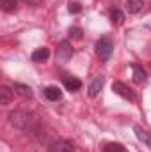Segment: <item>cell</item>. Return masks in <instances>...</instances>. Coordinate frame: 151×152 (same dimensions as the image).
I'll list each match as a JSON object with an SVG mask.
<instances>
[{"label": "cell", "mask_w": 151, "mask_h": 152, "mask_svg": "<svg viewBox=\"0 0 151 152\" xmlns=\"http://www.w3.org/2000/svg\"><path fill=\"white\" fill-rule=\"evenodd\" d=\"M9 122H11V126H14L16 129L27 131V129L32 127L34 118H32L30 113H27V112H23V110H14V112L9 113Z\"/></svg>", "instance_id": "6da1fadb"}, {"label": "cell", "mask_w": 151, "mask_h": 152, "mask_svg": "<svg viewBox=\"0 0 151 152\" xmlns=\"http://www.w3.org/2000/svg\"><path fill=\"white\" fill-rule=\"evenodd\" d=\"M112 50H114V44L110 37H107V36L100 37V41L96 42V53H98V57L101 60H109L110 55H112Z\"/></svg>", "instance_id": "7a4b0ae2"}, {"label": "cell", "mask_w": 151, "mask_h": 152, "mask_svg": "<svg viewBox=\"0 0 151 152\" xmlns=\"http://www.w3.org/2000/svg\"><path fill=\"white\" fill-rule=\"evenodd\" d=\"M73 57V48H71V42L70 41H62L57 48V60L59 64H68Z\"/></svg>", "instance_id": "3957f363"}, {"label": "cell", "mask_w": 151, "mask_h": 152, "mask_svg": "<svg viewBox=\"0 0 151 152\" xmlns=\"http://www.w3.org/2000/svg\"><path fill=\"white\" fill-rule=\"evenodd\" d=\"M112 90L117 94V96H121L123 99H128V101H133V99H135V94L132 92V88H130L128 85H124L123 81H114Z\"/></svg>", "instance_id": "277c9868"}, {"label": "cell", "mask_w": 151, "mask_h": 152, "mask_svg": "<svg viewBox=\"0 0 151 152\" xmlns=\"http://www.w3.org/2000/svg\"><path fill=\"white\" fill-rule=\"evenodd\" d=\"M48 152H75V149L68 140H53L52 143H48Z\"/></svg>", "instance_id": "5b68a950"}, {"label": "cell", "mask_w": 151, "mask_h": 152, "mask_svg": "<svg viewBox=\"0 0 151 152\" xmlns=\"http://www.w3.org/2000/svg\"><path fill=\"white\" fill-rule=\"evenodd\" d=\"M103 85H105V76H96L93 80V83L89 85V96L91 97H96L100 94V90L103 88Z\"/></svg>", "instance_id": "8992f818"}, {"label": "cell", "mask_w": 151, "mask_h": 152, "mask_svg": "<svg viewBox=\"0 0 151 152\" xmlns=\"http://www.w3.org/2000/svg\"><path fill=\"white\" fill-rule=\"evenodd\" d=\"M132 71H133V81H135L137 85H142V83H146L148 75H146V71L142 69V66H137V64H133V66H132Z\"/></svg>", "instance_id": "52a82bcc"}, {"label": "cell", "mask_w": 151, "mask_h": 152, "mask_svg": "<svg viewBox=\"0 0 151 152\" xmlns=\"http://www.w3.org/2000/svg\"><path fill=\"white\" fill-rule=\"evenodd\" d=\"M62 83H64V87L68 88V90H71V92H76V90H80L82 88V81L75 78V76H64L62 78Z\"/></svg>", "instance_id": "ba28073f"}, {"label": "cell", "mask_w": 151, "mask_h": 152, "mask_svg": "<svg viewBox=\"0 0 151 152\" xmlns=\"http://www.w3.org/2000/svg\"><path fill=\"white\" fill-rule=\"evenodd\" d=\"M135 136H137V140H139V142H142L146 147H150V149H151V133H150V131L142 129L141 126H135Z\"/></svg>", "instance_id": "9c48e42d"}, {"label": "cell", "mask_w": 151, "mask_h": 152, "mask_svg": "<svg viewBox=\"0 0 151 152\" xmlns=\"http://www.w3.org/2000/svg\"><path fill=\"white\" fill-rule=\"evenodd\" d=\"M13 90H14L18 96H21L23 99H30V97H32V88H30L29 85H23V83H14V85H13Z\"/></svg>", "instance_id": "30bf717a"}, {"label": "cell", "mask_w": 151, "mask_h": 152, "mask_svg": "<svg viewBox=\"0 0 151 152\" xmlns=\"http://www.w3.org/2000/svg\"><path fill=\"white\" fill-rule=\"evenodd\" d=\"M43 94H44V97H46L48 101H59V99L62 97V92H61L59 87H46V88L43 90Z\"/></svg>", "instance_id": "8fae6325"}, {"label": "cell", "mask_w": 151, "mask_h": 152, "mask_svg": "<svg viewBox=\"0 0 151 152\" xmlns=\"http://www.w3.org/2000/svg\"><path fill=\"white\" fill-rule=\"evenodd\" d=\"M126 9L130 14H139L144 9V0H126Z\"/></svg>", "instance_id": "7c38bea8"}, {"label": "cell", "mask_w": 151, "mask_h": 152, "mask_svg": "<svg viewBox=\"0 0 151 152\" xmlns=\"http://www.w3.org/2000/svg\"><path fill=\"white\" fill-rule=\"evenodd\" d=\"M48 57H50V50L43 46V48H38V50L32 53V57H30V58H32V62H38V64H39V62L48 60Z\"/></svg>", "instance_id": "4fadbf2b"}, {"label": "cell", "mask_w": 151, "mask_h": 152, "mask_svg": "<svg viewBox=\"0 0 151 152\" xmlns=\"http://www.w3.org/2000/svg\"><path fill=\"white\" fill-rule=\"evenodd\" d=\"M0 104H9L11 103V99H13V90L9 88V87H5V85H2L0 87Z\"/></svg>", "instance_id": "5bb4252c"}, {"label": "cell", "mask_w": 151, "mask_h": 152, "mask_svg": "<svg viewBox=\"0 0 151 152\" xmlns=\"http://www.w3.org/2000/svg\"><path fill=\"white\" fill-rule=\"evenodd\" d=\"M0 7L5 12H13L18 7V0H0Z\"/></svg>", "instance_id": "9a60e30c"}, {"label": "cell", "mask_w": 151, "mask_h": 152, "mask_svg": "<svg viewBox=\"0 0 151 152\" xmlns=\"http://www.w3.org/2000/svg\"><path fill=\"white\" fill-rule=\"evenodd\" d=\"M110 20H112L114 25H121V23L124 21V14H123L119 9H114L112 12H110Z\"/></svg>", "instance_id": "2e32d148"}, {"label": "cell", "mask_w": 151, "mask_h": 152, "mask_svg": "<svg viewBox=\"0 0 151 152\" xmlns=\"http://www.w3.org/2000/svg\"><path fill=\"white\" fill-rule=\"evenodd\" d=\"M103 152H128L121 143H107L103 147Z\"/></svg>", "instance_id": "e0dca14e"}, {"label": "cell", "mask_w": 151, "mask_h": 152, "mask_svg": "<svg viewBox=\"0 0 151 152\" xmlns=\"http://www.w3.org/2000/svg\"><path fill=\"white\" fill-rule=\"evenodd\" d=\"M68 11H70V12H73V14H78V12L82 11V5H80V2H70V7H68Z\"/></svg>", "instance_id": "ac0fdd59"}, {"label": "cell", "mask_w": 151, "mask_h": 152, "mask_svg": "<svg viewBox=\"0 0 151 152\" xmlns=\"http://www.w3.org/2000/svg\"><path fill=\"white\" fill-rule=\"evenodd\" d=\"M70 36H71V39H82V28L71 27V28H70Z\"/></svg>", "instance_id": "d6986e66"}, {"label": "cell", "mask_w": 151, "mask_h": 152, "mask_svg": "<svg viewBox=\"0 0 151 152\" xmlns=\"http://www.w3.org/2000/svg\"><path fill=\"white\" fill-rule=\"evenodd\" d=\"M23 2H25V4H29V5H39L43 0H23Z\"/></svg>", "instance_id": "ffe728a7"}]
</instances>
